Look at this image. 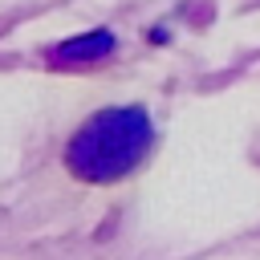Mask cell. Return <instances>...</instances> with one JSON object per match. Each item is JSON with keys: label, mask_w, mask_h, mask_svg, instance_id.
Returning a JSON list of instances; mask_svg holds the SVG:
<instances>
[{"label": "cell", "mask_w": 260, "mask_h": 260, "mask_svg": "<svg viewBox=\"0 0 260 260\" xmlns=\"http://www.w3.org/2000/svg\"><path fill=\"white\" fill-rule=\"evenodd\" d=\"M114 53V32L98 28V32H85V37H73V41H61L49 49V61L53 65H93L102 57Z\"/></svg>", "instance_id": "cell-2"}, {"label": "cell", "mask_w": 260, "mask_h": 260, "mask_svg": "<svg viewBox=\"0 0 260 260\" xmlns=\"http://www.w3.org/2000/svg\"><path fill=\"white\" fill-rule=\"evenodd\" d=\"M154 142V126L142 106H114L81 122L73 134L65 162L85 183H114L126 171H134Z\"/></svg>", "instance_id": "cell-1"}]
</instances>
